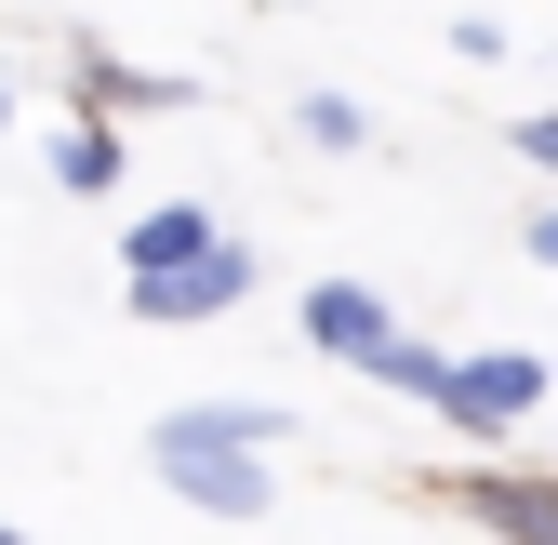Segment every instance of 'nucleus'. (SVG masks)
<instances>
[{
    "mask_svg": "<svg viewBox=\"0 0 558 545\" xmlns=\"http://www.w3.org/2000/svg\"><path fill=\"white\" fill-rule=\"evenodd\" d=\"M293 120H306V147H373V107L360 94H306Z\"/></svg>",
    "mask_w": 558,
    "mask_h": 545,
    "instance_id": "1a4fd4ad",
    "label": "nucleus"
},
{
    "mask_svg": "<svg viewBox=\"0 0 558 545\" xmlns=\"http://www.w3.org/2000/svg\"><path fill=\"white\" fill-rule=\"evenodd\" d=\"M545 360L532 347H478V360H452V386H439V426H465V439H519L532 413H545Z\"/></svg>",
    "mask_w": 558,
    "mask_h": 545,
    "instance_id": "f03ea898",
    "label": "nucleus"
},
{
    "mask_svg": "<svg viewBox=\"0 0 558 545\" xmlns=\"http://www.w3.org/2000/svg\"><path fill=\"white\" fill-rule=\"evenodd\" d=\"M0 133H14V81H0Z\"/></svg>",
    "mask_w": 558,
    "mask_h": 545,
    "instance_id": "ddd939ff",
    "label": "nucleus"
},
{
    "mask_svg": "<svg viewBox=\"0 0 558 545\" xmlns=\"http://www.w3.org/2000/svg\"><path fill=\"white\" fill-rule=\"evenodd\" d=\"M519 160H532V173H558V107H532V120H519Z\"/></svg>",
    "mask_w": 558,
    "mask_h": 545,
    "instance_id": "9b49d317",
    "label": "nucleus"
},
{
    "mask_svg": "<svg viewBox=\"0 0 558 545\" xmlns=\"http://www.w3.org/2000/svg\"><path fill=\"white\" fill-rule=\"evenodd\" d=\"M120 173H133V160H120L107 120H66V133H53V186H66V199H107Z\"/></svg>",
    "mask_w": 558,
    "mask_h": 545,
    "instance_id": "6e6552de",
    "label": "nucleus"
},
{
    "mask_svg": "<svg viewBox=\"0 0 558 545\" xmlns=\"http://www.w3.org/2000/svg\"><path fill=\"white\" fill-rule=\"evenodd\" d=\"M199 253H227V227H214V199H147V214L120 227V266H133V280H186Z\"/></svg>",
    "mask_w": 558,
    "mask_h": 545,
    "instance_id": "39448f33",
    "label": "nucleus"
},
{
    "mask_svg": "<svg viewBox=\"0 0 558 545\" xmlns=\"http://www.w3.org/2000/svg\"><path fill=\"white\" fill-rule=\"evenodd\" d=\"M0 545H27V532H14V519H0Z\"/></svg>",
    "mask_w": 558,
    "mask_h": 545,
    "instance_id": "4468645a",
    "label": "nucleus"
},
{
    "mask_svg": "<svg viewBox=\"0 0 558 545\" xmlns=\"http://www.w3.org/2000/svg\"><path fill=\"white\" fill-rule=\"evenodd\" d=\"M373 386H399V399H426V413H439V386H452V360H439V347H412V332H399Z\"/></svg>",
    "mask_w": 558,
    "mask_h": 545,
    "instance_id": "9d476101",
    "label": "nucleus"
},
{
    "mask_svg": "<svg viewBox=\"0 0 558 545\" xmlns=\"http://www.w3.org/2000/svg\"><path fill=\"white\" fill-rule=\"evenodd\" d=\"M266 439H279L266 399H173V413L147 426V465H160L199 519H266L279 506L266 493Z\"/></svg>",
    "mask_w": 558,
    "mask_h": 545,
    "instance_id": "f257e3e1",
    "label": "nucleus"
},
{
    "mask_svg": "<svg viewBox=\"0 0 558 545\" xmlns=\"http://www.w3.org/2000/svg\"><path fill=\"white\" fill-rule=\"evenodd\" d=\"M452 506L478 532H506V545H558V480H519V465H478V480H452Z\"/></svg>",
    "mask_w": 558,
    "mask_h": 545,
    "instance_id": "423d86ee",
    "label": "nucleus"
},
{
    "mask_svg": "<svg viewBox=\"0 0 558 545\" xmlns=\"http://www.w3.org/2000/svg\"><path fill=\"white\" fill-rule=\"evenodd\" d=\"M253 293V240H227V253H199L186 280H120V306L133 319H160V332H186V319H227Z\"/></svg>",
    "mask_w": 558,
    "mask_h": 545,
    "instance_id": "20e7f679",
    "label": "nucleus"
},
{
    "mask_svg": "<svg viewBox=\"0 0 558 545\" xmlns=\"http://www.w3.org/2000/svg\"><path fill=\"white\" fill-rule=\"evenodd\" d=\"M199 81H173V66H120V53H81V120L107 107H186Z\"/></svg>",
    "mask_w": 558,
    "mask_h": 545,
    "instance_id": "0eeeda50",
    "label": "nucleus"
},
{
    "mask_svg": "<svg viewBox=\"0 0 558 545\" xmlns=\"http://www.w3.org/2000/svg\"><path fill=\"white\" fill-rule=\"evenodd\" d=\"M532 266H558V199H532Z\"/></svg>",
    "mask_w": 558,
    "mask_h": 545,
    "instance_id": "f8f14e48",
    "label": "nucleus"
},
{
    "mask_svg": "<svg viewBox=\"0 0 558 545\" xmlns=\"http://www.w3.org/2000/svg\"><path fill=\"white\" fill-rule=\"evenodd\" d=\"M306 347L319 360H345V373H386V347H399V319H386V293L373 280H306Z\"/></svg>",
    "mask_w": 558,
    "mask_h": 545,
    "instance_id": "7ed1b4c3",
    "label": "nucleus"
}]
</instances>
